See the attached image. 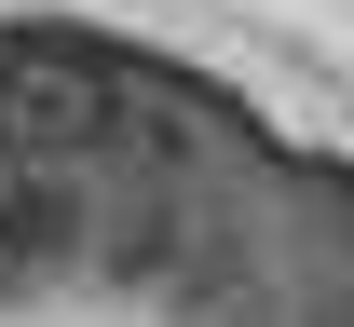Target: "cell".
<instances>
[{
	"label": "cell",
	"instance_id": "obj_1",
	"mask_svg": "<svg viewBox=\"0 0 354 327\" xmlns=\"http://www.w3.org/2000/svg\"><path fill=\"white\" fill-rule=\"evenodd\" d=\"M109 123H123V95L82 82V68H0V164L14 178H55V164L109 150Z\"/></svg>",
	"mask_w": 354,
	"mask_h": 327
},
{
	"label": "cell",
	"instance_id": "obj_2",
	"mask_svg": "<svg viewBox=\"0 0 354 327\" xmlns=\"http://www.w3.org/2000/svg\"><path fill=\"white\" fill-rule=\"evenodd\" d=\"M55 245H68V191H55V178H14V164H0V300L41 273Z\"/></svg>",
	"mask_w": 354,
	"mask_h": 327
}]
</instances>
